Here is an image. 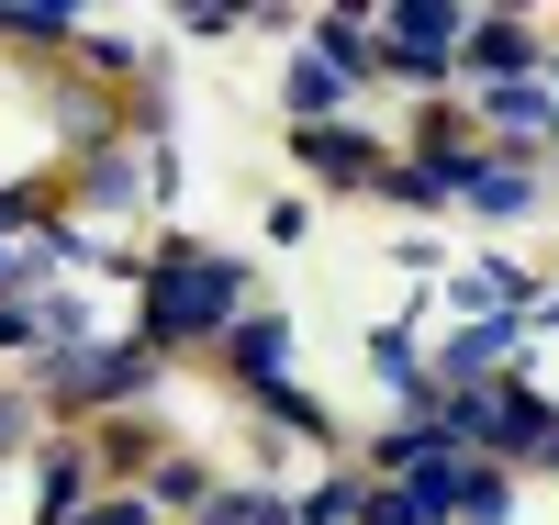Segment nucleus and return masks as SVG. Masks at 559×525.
Wrapping results in <instances>:
<instances>
[{"mask_svg": "<svg viewBox=\"0 0 559 525\" xmlns=\"http://www.w3.org/2000/svg\"><path fill=\"white\" fill-rule=\"evenodd\" d=\"M302 146H313V168H336V179H358V168H369L358 134H302Z\"/></svg>", "mask_w": 559, "mask_h": 525, "instance_id": "5", "label": "nucleus"}, {"mask_svg": "<svg viewBox=\"0 0 559 525\" xmlns=\"http://www.w3.org/2000/svg\"><path fill=\"white\" fill-rule=\"evenodd\" d=\"M471 202H481V213H515V202H526V168H471Z\"/></svg>", "mask_w": 559, "mask_h": 525, "instance_id": "4", "label": "nucleus"}, {"mask_svg": "<svg viewBox=\"0 0 559 525\" xmlns=\"http://www.w3.org/2000/svg\"><path fill=\"white\" fill-rule=\"evenodd\" d=\"M448 34H471V23H459V12H437V0L392 12V68H448Z\"/></svg>", "mask_w": 559, "mask_h": 525, "instance_id": "2", "label": "nucleus"}, {"mask_svg": "<svg viewBox=\"0 0 559 525\" xmlns=\"http://www.w3.org/2000/svg\"><path fill=\"white\" fill-rule=\"evenodd\" d=\"M471 34H481V45H471L481 68H526V57H537V45H526V23H471Z\"/></svg>", "mask_w": 559, "mask_h": 525, "instance_id": "3", "label": "nucleus"}, {"mask_svg": "<svg viewBox=\"0 0 559 525\" xmlns=\"http://www.w3.org/2000/svg\"><path fill=\"white\" fill-rule=\"evenodd\" d=\"M236 313V269H202V258H168L157 279V336H202V324Z\"/></svg>", "mask_w": 559, "mask_h": 525, "instance_id": "1", "label": "nucleus"}]
</instances>
